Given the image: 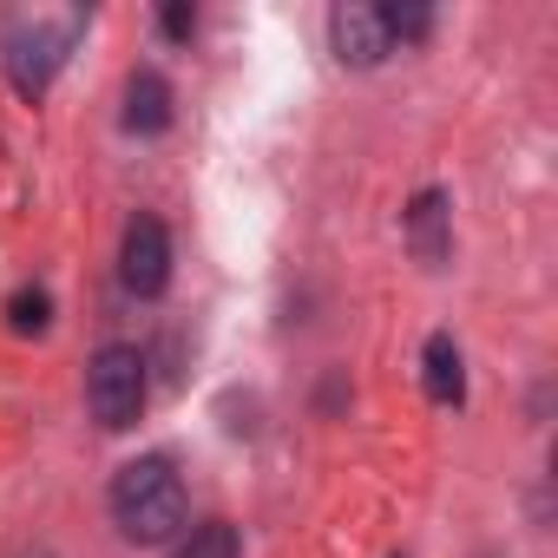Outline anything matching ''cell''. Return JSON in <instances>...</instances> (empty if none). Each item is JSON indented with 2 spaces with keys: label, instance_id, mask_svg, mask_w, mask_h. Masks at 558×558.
<instances>
[{
  "label": "cell",
  "instance_id": "6da1fadb",
  "mask_svg": "<svg viewBox=\"0 0 558 558\" xmlns=\"http://www.w3.org/2000/svg\"><path fill=\"white\" fill-rule=\"evenodd\" d=\"M184 480L171 473V460H132L119 480H112V519L132 545H165L184 532Z\"/></svg>",
  "mask_w": 558,
  "mask_h": 558
},
{
  "label": "cell",
  "instance_id": "7a4b0ae2",
  "mask_svg": "<svg viewBox=\"0 0 558 558\" xmlns=\"http://www.w3.org/2000/svg\"><path fill=\"white\" fill-rule=\"evenodd\" d=\"M86 408H93V421L112 427V434L132 427V421L145 414V355L125 349V342L99 349L93 368H86Z\"/></svg>",
  "mask_w": 558,
  "mask_h": 558
},
{
  "label": "cell",
  "instance_id": "3957f363",
  "mask_svg": "<svg viewBox=\"0 0 558 558\" xmlns=\"http://www.w3.org/2000/svg\"><path fill=\"white\" fill-rule=\"evenodd\" d=\"M119 283L132 296H158L171 283V236L158 217H132L125 223V243H119Z\"/></svg>",
  "mask_w": 558,
  "mask_h": 558
},
{
  "label": "cell",
  "instance_id": "277c9868",
  "mask_svg": "<svg viewBox=\"0 0 558 558\" xmlns=\"http://www.w3.org/2000/svg\"><path fill=\"white\" fill-rule=\"evenodd\" d=\"M329 40H336L342 66H381L395 53V40L381 27V8H368V0H342V8L329 14Z\"/></svg>",
  "mask_w": 558,
  "mask_h": 558
},
{
  "label": "cell",
  "instance_id": "5b68a950",
  "mask_svg": "<svg viewBox=\"0 0 558 558\" xmlns=\"http://www.w3.org/2000/svg\"><path fill=\"white\" fill-rule=\"evenodd\" d=\"M60 60H66V34H53V27H27V34L8 40V73H14V86L27 99L47 93V80L60 73Z\"/></svg>",
  "mask_w": 558,
  "mask_h": 558
},
{
  "label": "cell",
  "instance_id": "8992f818",
  "mask_svg": "<svg viewBox=\"0 0 558 558\" xmlns=\"http://www.w3.org/2000/svg\"><path fill=\"white\" fill-rule=\"evenodd\" d=\"M165 125H171V86L145 66V73L125 80V132L151 138V132H165Z\"/></svg>",
  "mask_w": 558,
  "mask_h": 558
},
{
  "label": "cell",
  "instance_id": "52a82bcc",
  "mask_svg": "<svg viewBox=\"0 0 558 558\" xmlns=\"http://www.w3.org/2000/svg\"><path fill=\"white\" fill-rule=\"evenodd\" d=\"M421 375H427V401H434V408H460V401H466V368H460L453 336H427Z\"/></svg>",
  "mask_w": 558,
  "mask_h": 558
},
{
  "label": "cell",
  "instance_id": "ba28073f",
  "mask_svg": "<svg viewBox=\"0 0 558 558\" xmlns=\"http://www.w3.org/2000/svg\"><path fill=\"white\" fill-rule=\"evenodd\" d=\"M408 243L421 250V263H440L447 256V197L440 191H421L414 210H408Z\"/></svg>",
  "mask_w": 558,
  "mask_h": 558
},
{
  "label": "cell",
  "instance_id": "9c48e42d",
  "mask_svg": "<svg viewBox=\"0 0 558 558\" xmlns=\"http://www.w3.org/2000/svg\"><path fill=\"white\" fill-rule=\"evenodd\" d=\"M171 558H236V525L204 519V525H191V532L178 538V551H171Z\"/></svg>",
  "mask_w": 558,
  "mask_h": 558
},
{
  "label": "cell",
  "instance_id": "30bf717a",
  "mask_svg": "<svg viewBox=\"0 0 558 558\" xmlns=\"http://www.w3.org/2000/svg\"><path fill=\"white\" fill-rule=\"evenodd\" d=\"M47 323H53V296H47L40 283H34V290H21V296L8 303V329H14V336H40Z\"/></svg>",
  "mask_w": 558,
  "mask_h": 558
},
{
  "label": "cell",
  "instance_id": "8fae6325",
  "mask_svg": "<svg viewBox=\"0 0 558 558\" xmlns=\"http://www.w3.org/2000/svg\"><path fill=\"white\" fill-rule=\"evenodd\" d=\"M381 27H388V40H427L434 14L427 8H381Z\"/></svg>",
  "mask_w": 558,
  "mask_h": 558
},
{
  "label": "cell",
  "instance_id": "7c38bea8",
  "mask_svg": "<svg viewBox=\"0 0 558 558\" xmlns=\"http://www.w3.org/2000/svg\"><path fill=\"white\" fill-rule=\"evenodd\" d=\"M158 27H165L171 40H191V27H197V14H191V8H165V14H158Z\"/></svg>",
  "mask_w": 558,
  "mask_h": 558
}]
</instances>
